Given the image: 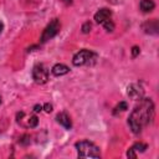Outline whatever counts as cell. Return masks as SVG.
<instances>
[{
	"label": "cell",
	"mask_w": 159,
	"mask_h": 159,
	"mask_svg": "<svg viewBox=\"0 0 159 159\" xmlns=\"http://www.w3.org/2000/svg\"><path fill=\"white\" fill-rule=\"evenodd\" d=\"M153 118H154V103L150 98H143L130 113L128 124L133 130V133L139 134L144 127L152 123Z\"/></svg>",
	"instance_id": "1"
},
{
	"label": "cell",
	"mask_w": 159,
	"mask_h": 159,
	"mask_svg": "<svg viewBox=\"0 0 159 159\" xmlns=\"http://www.w3.org/2000/svg\"><path fill=\"white\" fill-rule=\"evenodd\" d=\"M76 149H77L78 157L81 158H99L101 157L99 148L88 140H82V142L76 143Z\"/></svg>",
	"instance_id": "2"
},
{
	"label": "cell",
	"mask_w": 159,
	"mask_h": 159,
	"mask_svg": "<svg viewBox=\"0 0 159 159\" xmlns=\"http://www.w3.org/2000/svg\"><path fill=\"white\" fill-rule=\"evenodd\" d=\"M97 55L89 50H81L73 56L72 63L75 66H83V65H92L96 62Z\"/></svg>",
	"instance_id": "3"
},
{
	"label": "cell",
	"mask_w": 159,
	"mask_h": 159,
	"mask_svg": "<svg viewBox=\"0 0 159 159\" xmlns=\"http://www.w3.org/2000/svg\"><path fill=\"white\" fill-rule=\"evenodd\" d=\"M60 29H61V24H60L58 19H53V20L46 26V29L43 30L40 41H41V42H46L47 40L52 39L53 36H56V35L58 34Z\"/></svg>",
	"instance_id": "4"
},
{
	"label": "cell",
	"mask_w": 159,
	"mask_h": 159,
	"mask_svg": "<svg viewBox=\"0 0 159 159\" xmlns=\"http://www.w3.org/2000/svg\"><path fill=\"white\" fill-rule=\"evenodd\" d=\"M32 78L36 83L39 84H43L47 82L48 80V70L46 68L45 65L39 63L32 68Z\"/></svg>",
	"instance_id": "5"
},
{
	"label": "cell",
	"mask_w": 159,
	"mask_h": 159,
	"mask_svg": "<svg viewBox=\"0 0 159 159\" xmlns=\"http://www.w3.org/2000/svg\"><path fill=\"white\" fill-rule=\"evenodd\" d=\"M111 17H112V11H111L109 9H107V7L99 9V10L94 14V20H96V22H97V24H102V25H103L106 21L111 20Z\"/></svg>",
	"instance_id": "6"
},
{
	"label": "cell",
	"mask_w": 159,
	"mask_h": 159,
	"mask_svg": "<svg viewBox=\"0 0 159 159\" xmlns=\"http://www.w3.org/2000/svg\"><path fill=\"white\" fill-rule=\"evenodd\" d=\"M128 96L133 99H140L143 97V89L138 84H130L128 87Z\"/></svg>",
	"instance_id": "7"
},
{
	"label": "cell",
	"mask_w": 159,
	"mask_h": 159,
	"mask_svg": "<svg viewBox=\"0 0 159 159\" xmlns=\"http://www.w3.org/2000/svg\"><path fill=\"white\" fill-rule=\"evenodd\" d=\"M158 27L159 26H158V20L157 19L149 20L143 25V29L147 34H158Z\"/></svg>",
	"instance_id": "8"
},
{
	"label": "cell",
	"mask_w": 159,
	"mask_h": 159,
	"mask_svg": "<svg viewBox=\"0 0 159 159\" xmlns=\"http://www.w3.org/2000/svg\"><path fill=\"white\" fill-rule=\"evenodd\" d=\"M56 119H57V122H58L61 125H63L66 129H71V127H72V122H71V118L68 117L67 113H65V112L58 113L57 117H56Z\"/></svg>",
	"instance_id": "9"
},
{
	"label": "cell",
	"mask_w": 159,
	"mask_h": 159,
	"mask_svg": "<svg viewBox=\"0 0 159 159\" xmlns=\"http://www.w3.org/2000/svg\"><path fill=\"white\" fill-rule=\"evenodd\" d=\"M52 73L55 75V76H62V75H66V73H68L70 72V68L66 66V65H63V63H57V65H55L53 67H52Z\"/></svg>",
	"instance_id": "10"
},
{
	"label": "cell",
	"mask_w": 159,
	"mask_h": 159,
	"mask_svg": "<svg viewBox=\"0 0 159 159\" xmlns=\"http://www.w3.org/2000/svg\"><path fill=\"white\" fill-rule=\"evenodd\" d=\"M139 6H140V10L143 12H150L155 7V2L153 0H142Z\"/></svg>",
	"instance_id": "11"
},
{
	"label": "cell",
	"mask_w": 159,
	"mask_h": 159,
	"mask_svg": "<svg viewBox=\"0 0 159 159\" xmlns=\"http://www.w3.org/2000/svg\"><path fill=\"white\" fill-rule=\"evenodd\" d=\"M133 152H144L147 149V145L143 144V143H135L132 148H130Z\"/></svg>",
	"instance_id": "12"
},
{
	"label": "cell",
	"mask_w": 159,
	"mask_h": 159,
	"mask_svg": "<svg viewBox=\"0 0 159 159\" xmlns=\"http://www.w3.org/2000/svg\"><path fill=\"white\" fill-rule=\"evenodd\" d=\"M125 109H128V104H127L125 102H120V103L114 108V113H117V112H123V111H125Z\"/></svg>",
	"instance_id": "13"
},
{
	"label": "cell",
	"mask_w": 159,
	"mask_h": 159,
	"mask_svg": "<svg viewBox=\"0 0 159 159\" xmlns=\"http://www.w3.org/2000/svg\"><path fill=\"white\" fill-rule=\"evenodd\" d=\"M103 26H104V29H106L107 31H109V32H112V31L114 30V24H113V21H112V20L106 21V22L103 24Z\"/></svg>",
	"instance_id": "14"
},
{
	"label": "cell",
	"mask_w": 159,
	"mask_h": 159,
	"mask_svg": "<svg viewBox=\"0 0 159 159\" xmlns=\"http://www.w3.org/2000/svg\"><path fill=\"white\" fill-rule=\"evenodd\" d=\"M37 123H39V119H37V117H36V116L30 117V119H29V125H30L31 128L36 127V125H37Z\"/></svg>",
	"instance_id": "15"
},
{
	"label": "cell",
	"mask_w": 159,
	"mask_h": 159,
	"mask_svg": "<svg viewBox=\"0 0 159 159\" xmlns=\"http://www.w3.org/2000/svg\"><path fill=\"white\" fill-rule=\"evenodd\" d=\"M91 31V22H84L82 25V32L83 34H88Z\"/></svg>",
	"instance_id": "16"
},
{
	"label": "cell",
	"mask_w": 159,
	"mask_h": 159,
	"mask_svg": "<svg viewBox=\"0 0 159 159\" xmlns=\"http://www.w3.org/2000/svg\"><path fill=\"white\" fill-rule=\"evenodd\" d=\"M138 53H139V47H138V46H134V47L132 48V56H133V57H137Z\"/></svg>",
	"instance_id": "17"
},
{
	"label": "cell",
	"mask_w": 159,
	"mask_h": 159,
	"mask_svg": "<svg viewBox=\"0 0 159 159\" xmlns=\"http://www.w3.org/2000/svg\"><path fill=\"white\" fill-rule=\"evenodd\" d=\"M43 108H45V111H46L47 113H50V112L52 111V106H51L50 103H46V104L43 106Z\"/></svg>",
	"instance_id": "18"
},
{
	"label": "cell",
	"mask_w": 159,
	"mask_h": 159,
	"mask_svg": "<svg viewBox=\"0 0 159 159\" xmlns=\"http://www.w3.org/2000/svg\"><path fill=\"white\" fill-rule=\"evenodd\" d=\"M41 109H42V106H40V104H36V106L34 107V111H35V112H40Z\"/></svg>",
	"instance_id": "19"
},
{
	"label": "cell",
	"mask_w": 159,
	"mask_h": 159,
	"mask_svg": "<svg viewBox=\"0 0 159 159\" xmlns=\"http://www.w3.org/2000/svg\"><path fill=\"white\" fill-rule=\"evenodd\" d=\"M2 29H4V25H2V22L0 21V34L2 32Z\"/></svg>",
	"instance_id": "20"
},
{
	"label": "cell",
	"mask_w": 159,
	"mask_h": 159,
	"mask_svg": "<svg viewBox=\"0 0 159 159\" xmlns=\"http://www.w3.org/2000/svg\"><path fill=\"white\" fill-rule=\"evenodd\" d=\"M65 1H66V2H70V4H71V0H65Z\"/></svg>",
	"instance_id": "21"
},
{
	"label": "cell",
	"mask_w": 159,
	"mask_h": 159,
	"mask_svg": "<svg viewBox=\"0 0 159 159\" xmlns=\"http://www.w3.org/2000/svg\"><path fill=\"white\" fill-rule=\"evenodd\" d=\"M0 103H1V98H0Z\"/></svg>",
	"instance_id": "22"
}]
</instances>
